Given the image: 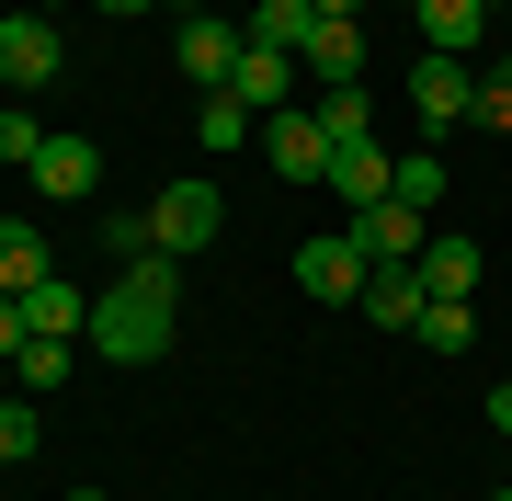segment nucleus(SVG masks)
<instances>
[{
	"mask_svg": "<svg viewBox=\"0 0 512 501\" xmlns=\"http://www.w3.org/2000/svg\"><path fill=\"white\" fill-rule=\"evenodd\" d=\"M171 331H183V274H171V251H148V262H126V274L92 297V353H114V365H160L171 353Z\"/></svg>",
	"mask_w": 512,
	"mask_h": 501,
	"instance_id": "1",
	"label": "nucleus"
},
{
	"mask_svg": "<svg viewBox=\"0 0 512 501\" xmlns=\"http://www.w3.org/2000/svg\"><path fill=\"white\" fill-rule=\"evenodd\" d=\"M217 228H228V194L205 183V171H183V183H160V194H148V240H160L171 262H183V251H205Z\"/></svg>",
	"mask_w": 512,
	"mask_h": 501,
	"instance_id": "2",
	"label": "nucleus"
},
{
	"mask_svg": "<svg viewBox=\"0 0 512 501\" xmlns=\"http://www.w3.org/2000/svg\"><path fill=\"white\" fill-rule=\"evenodd\" d=\"M239 57H251V23H228V12H183L171 23V69H183L194 92H228Z\"/></svg>",
	"mask_w": 512,
	"mask_h": 501,
	"instance_id": "3",
	"label": "nucleus"
},
{
	"mask_svg": "<svg viewBox=\"0 0 512 501\" xmlns=\"http://www.w3.org/2000/svg\"><path fill=\"white\" fill-rule=\"evenodd\" d=\"M365 240H353V228H319V240H296V285H308L319 308H365Z\"/></svg>",
	"mask_w": 512,
	"mask_h": 501,
	"instance_id": "4",
	"label": "nucleus"
},
{
	"mask_svg": "<svg viewBox=\"0 0 512 501\" xmlns=\"http://www.w3.org/2000/svg\"><path fill=\"white\" fill-rule=\"evenodd\" d=\"M23 183H35L46 205H92V194H103V149H92V137H69V126H46V149L23 160Z\"/></svg>",
	"mask_w": 512,
	"mask_h": 501,
	"instance_id": "5",
	"label": "nucleus"
},
{
	"mask_svg": "<svg viewBox=\"0 0 512 501\" xmlns=\"http://www.w3.org/2000/svg\"><path fill=\"white\" fill-rule=\"evenodd\" d=\"M467 103H478V57H433V46H421V69H410V114H421V137L467 126Z\"/></svg>",
	"mask_w": 512,
	"mask_h": 501,
	"instance_id": "6",
	"label": "nucleus"
},
{
	"mask_svg": "<svg viewBox=\"0 0 512 501\" xmlns=\"http://www.w3.org/2000/svg\"><path fill=\"white\" fill-rule=\"evenodd\" d=\"M57 69H69L57 23H46V12H0V80H12V103H23V92H46Z\"/></svg>",
	"mask_w": 512,
	"mask_h": 501,
	"instance_id": "7",
	"label": "nucleus"
},
{
	"mask_svg": "<svg viewBox=\"0 0 512 501\" xmlns=\"http://www.w3.org/2000/svg\"><path fill=\"white\" fill-rule=\"evenodd\" d=\"M262 149H274L285 183H330V126L308 103H285V114H262Z\"/></svg>",
	"mask_w": 512,
	"mask_h": 501,
	"instance_id": "8",
	"label": "nucleus"
},
{
	"mask_svg": "<svg viewBox=\"0 0 512 501\" xmlns=\"http://www.w3.org/2000/svg\"><path fill=\"white\" fill-rule=\"evenodd\" d=\"M353 240H365V262H421V205H399V194H387V205H353Z\"/></svg>",
	"mask_w": 512,
	"mask_h": 501,
	"instance_id": "9",
	"label": "nucleus"
},
{
	"mask_svg": "<svg viewBox=\"0 0 512 501\" xmlns=\"http://www.w3.org/2000/svg\"><path fill=\"white\" fill-rule=\"evenodd\" d=\"M387 171H399V160H387L376 137H353V149H330V205H342V217H353V205H387Z\"/></svg>",
	"mask_w": 512,
	"mask_h": 501,
	"instance_id": "10",
	"label": "nucleus"
},
{
	"mask_svg": "<svg viewBox=\"0 0 512 501\" xmlns=\"http://www.w3.org/2000/svg\"><path fill=\"white\" fill-rule=\"evenodd\" d=\"M421 46H433V57H478V35H490V0H421Z\"/></svg>",
	"mask_w": 512,
	"mask_h": 501,
	"instance_id": "11",
	"label": "nucleus"
},
{
	"mask_svg": "<svg viewBox=\"0 0 512 501\" xmlns=\"http://www.w3.org/2000/svg\"><path fill=\"white\" fill-rule=\"evenodd\" d=\"M296 69H308L319 92L353 80V69H365V23H308V35H296Z\"/></svg>",
	"mask_w": 512,
	"mask_h": 501,
	"instance_id": "12",
	"label": "nucleus"
},
{
	"mask_svg": "<svg viewBox=\"0 0 512 501\" xmlns=\"http://www.w3.org/2000/svg\"><path fill=\"white\" fill-rule=\"evenodd\" d=\"M228 92L251 103V114H285V103H296V57H285V46H251V57H239V80H228Z\"/></svg>",
	"mask_w": 512,
	"mask_h": 501,
	"instance_id": "13",
	"label": "nucleus"
},
{
	"mask_svg": "<svg viewBox=\"0 0 512 501\" xmlns=\"http://www.w3.org/2000/svg\"><path fill=\"white\" fill-rule=\"evenodd\" d=\"M23 319H35V342H80V331H92V297H80L69 274H46L35 297H23Z\"/></svg>",
	"mask_w": 512,
	"mask_h": 501,
	"instance_id": "14",
	"label": "nucleus"
},
{
	"mask_svg": "<svg viewBox=\"0 0 512 501\" xmlns=\"http://www.w3.org/2000/svg\"><path fill=\"white\" fill-rule=\"evenodd\" d=\"M365 319H376V331H410V319H421V262H376V274H365Z\"/></svg>",
	"mask_w": 512,
	"mask_h": 501,
	"instance_id": "15",
	"label": "nucleus"
},
{
	"mask_svg": "<svg viewBox=\"0 0 512 501\" xmlns=\"http://www.w3.org/2000/svg\"><path fill=\"white\" fill-rule=\"evenodd\" d=\"M57 274L46 240H35V217H0V297H35V285Z\"/></svg>",
	"mask_w": 512,
	"mask_h": 501,
	"instance_id": "16",
	"label": "nucleus"
},
{
	"mask_svg": "<svg viewBox=\"0 0 512 501\" xmlns=\"http://www.w3.org/2000/svg\"><path fill=\"white\" fill-rule=\"evenodd\" d=\"M478 240H421V297H478Z\"/></svg>",
	"mask_w": 512,
	"mask_h": 501,
	"instance_id": "17",
	"label": "nucleus"
},
{
	"mask_svg": "<svg viewBox=\"0 0 512 501\" xmlns=\"http://www.w3.org/2000/svg\"><path fill=\"white\" fill-rule=\"evenodd\" d=\"M308 114L330 126V149H353V137H376V103H365V80H330V92H319Z\"/></svg>",
	"mask_w": 512,
	"mask_h": 501,
	"instance_id": "18",
	"label": "nucleus"
},
{
	"mask_svg": "<svg viewBox=\"0 0 512 501\" xmlns=\"http://www.w3.org/2000/svg\"><path fill=\"white\" fill-rule=\"evenodd\" d=\"M410 331H421V353H467V342H478V308H467V297H421Z\"/></svg>",
	"mask_w": 512,
	"mask_h": 501,
	"instance_id": "19",
	"label": "nucleus"
},
{
	"mask_svg": "<svg viewBox=\"0 0 512 501\" xmlns=\"http://www.w3.org/2000/svg\"><path fill=\"white\" fill-rule=\"evenodd\" d=\"M194 137H205V149H251V137H262V114L239 103V92H205V114H194Z\"/></svg>",
	"mask_w": 512,
	"mask_h": 501,
	"instance_id": "20",
	"label": "nucleus"
},
{
	"mask_svg": "<svg viewBox=\"0 0 512 501\" xmlns=\"http://www.w3.org/2000/svg\"><path fill=\"white\" fill-rule=\"evenodd\" d=\"M35 445H46V399H23V388H12V399H0V467H23Z\"/></svg>",
	"mask_w": 512,
	"mask_h": 501,
	"instance_id": "21",
	"label": "nucleus"
},
{
	"mask_svg": "<svg viewBox=\"0 0 512 501\" xmlns=\"http://www.w3.org/2000/svg\"><path fill=\"white\" fill-rule=\"evenodd\" d=\"M69 353L80 342H23L12 353V365H23V399H57V388H69Z\"/></svg>",
	"mask_w": 512,
	"mask_h": 501,
	"instance_id": "22",
	"label": "nucleus"
},
{
	"mask_svg": "<svg viewBox=\"0 0 512 501\" xmlns=\"http://www.w3.org/2000/svg\"><path fill=\"white\" fill-rule=\"evenodd\" d=\"M308 23H319L308 0H251V46H285V57H296V35H308Z\"/></svg>",
	"mask_w": 512,
	"mask_h": 501,
	"instance_id": "23",
	"label": "nucleus"
},
{
	"mask_svg": "<svg viewBox=\"0 0 512 501\" xmlns=\"http://www.w3.org/2000/svg\"><path fill=\"white\" fill-rule=\"evenodd\" d=\"M387 194H399V205H421V217H433V205H444V160H433V149H410L399 171H387Z\"/></svg>",
	"mask_w": 512,
	"mask_h": 501,
	"instance_id": "24",
	"label": "nucleus"
},
{
	"mask_svg": "<svg viewBox=\"0 0 512 501\" xmlns=\"http://www.w3.org/2000/svg\"><path fill=\"white\" fill-rule=\"evenodd\" d=\"M467 126H501V137H512V69H478V103H467Z\"/></svg>",
	"mask_w": 512,
	"mask_h": 501,
	"instance_id": "25",
	"label": "nucleus"
},
{
	"mask_svg": "<svg viewBox=\"0 0 512 501\" xmlns=\"http://www.w3.org/2000/svg\"><path fill=\"white\" fill-rule=\"evenodd\" d=\"M35 149H46V126L23 103H0V160H35Z\"/></svg>",
	"mask_w": 512,
	"mask_h": 501,
	"instance_id": "26",
	"label": "nucleus"
},
{
	"mask_svg": "<svg viewBox=\"0 0 512 501\" xmlns=\"http://www.w3.org/2000/svg\"><path fill=\"white\" fill-rule=\"evenodd\" d=\"M103 251H114V262H148L160 240H148V217H103Z\"/></svg>",
	"mask_w": 512,
	"mask_h": 501,
	"instance_id": "27",
	"label": "nucleus"
},
{
	"mask_svg": "<svg viewBox=\"0 0 512 501\" xmlns=\"http://www.w3.org/2000/svg\"><path fill=\"white\" fill-rule=\"evenodd\" d=\"M35 342V319H23V297H0V353H23Z\"/></svg>",
	"mask_w": 512,
	"mask_h": 501,
	"instance_id": "28",
	"label": "nucleus"
},
{
	"mask_svg": "<svg viewBox=\"0 0 512 501\" xmlns=\"http://www.w3.org/2000/svg\"><path fill=\"white\" fill-rule=\"evenodd\" d=\"M308 12H319V23H365V0H308Z\"/></svg>",
	"mask_w": 512,
	"mask_h": 501,
	"instance_id": "29",
	"label": "nucleus"
},
{
	"mask_svg": "<svg viewBox=\"0 0 512 501\" xmlns=\"http://www.w3.org/2000/svg\"><path fill=\"white\" fill-rule=\"evenodd\" d=\"M490 433H512V376H501V388H490Z\"/></svg>",
	"mask_w": 512,
	"mask_h": 501,
	"instance_id": "30",
	"label": "nucleus"
},
{
	"mask_svg": "<svg viewBox=\"0 0 512 501\" xmlns=\"http://www.w3.org/2000/svg\"><path fill=\"white\" fill-rule=\"evenodd\" d=\"M103 12H148V0H103Z\"/></svg>",
	"mask_w": 512,
	"mask_h": 501,
	"instance_id": "31",
	"label": "nucleus"
},
{
	"mask_svg": "<svg viewBox=\"0 0 512 501\" xmlns=\"http://www.w3.org/2000/svg\"><path fill=\"white\" fill-rule=\"evenodd\" d=\"M69 501H114V490H69Z\"/></svg>",
	"mask_w": 512,
	"mask_h": 501,
	"instance_id": "32",
	"label": "nucleus"
},
{
	"mask_svg": "<svg viewBox=\"0 0 512 501\" xmlns=\"http://www.w3.org/2000/svg\"><path fill=\"white\" fill-rule=\"evenodd\" d=\"M171 12H205V0H171Z\"/></svg>",
	"mask_w": 512,
	"mask_h": 501,
	"instance_id": "33",
	"label": "nucleus"
},
{
	"mask_svg": "<svg viewBox=\"0 0 512 501\" xmlns=\"http://www.w3.org/2000/svg\"><path fill=\"white\" fill-rule=\"evenodd\" d=\"M0 103H12V80H0Z\"/></svg>",
	"mask_w": 512,
	"mask_h": 501,
	"instance_id": "34",
	"label": "nucleus"
},
{
	"mask_svg": "<svg viewBox=\"0 0 512 501\" xmlns=\"http://www.w3.org/2000/svg\"><path fill=\"white\" fill-rule=\"evenodd\" d=\"M399 12H421V0H399Z\"/></svg>",
	"mask_w": 512,
	"mask_h": 501,
	"instance_id": "35",
	"label": "nucleus"
},
{
	"mask_svg": "<svg viewBox=\"0 0 512 501\" xmlns=\"http://www.w3.org/2000/svg\"><path fill=\"white\" fill-rule=\"evenodd\" d=\"M490 12H512V0H490Z\"/></svg>",
	"mask_w": 512,
	"mask_h": 501,
	"instance_id": "36",
	"label": "nucleus"
},
{
	"mask_svg": "<svg viewBox=\"0 0 512 501\" xmlns=\"http://www.w3.org/2000/svg\"><path fill=\"white\" fill-rule=\"evenodd\" d=\"M490 501H512V490H490Z\"/></svg>",
	"mask_w": 512,
	"mask_h": 501,
	"instance_id": "37",
	"label": "nucleus"
}]
</instances>
